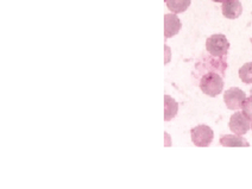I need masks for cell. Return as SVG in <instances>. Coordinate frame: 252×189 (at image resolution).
<instances>
[{
    "label": "cell",
    "mask_w": 252,
    "mask_h": 189,
    "mask_svg": "<svg viewBox=\"0 0 252 189\" xmlns=\"http://www.w3.org/2000/svg\"><path fill=\"white\" fill-rule=\"evenodd\" d=\"M206 49L212 56L225 57L230 49V43L225 35H213L208 37L206 41Z\"/></svg>",
    "instance_id": "obj_2"
},
{
    "label": "cell",
    "mask_w": 252,
    "mask_h": 189,
    "mask_svg": "<svg viewBox=\"0 0 252 189\" xmlns=\"http://www.w3.org/2000/svg\"><path fill=\"white\" fill-rule=\"evenodd\" d=\"M167 6L173 13H182L190 6L191 0H165Z\"/></svg>",
    "instance_id": "obj_10"
},
{
    "label": "cell",
    "mask_w": 252,
    "mask_h": 189,
    "mask_svg": "<svg viewBox=\"0 0 252 189\" xmlns=\"http://www.w3.org/2000/svg\"><path fill=\"white\" fill-rule=\"evenodd\" d=\"M181 30V22L176 13H169L164 16V36L165 38L177 35Z\"/></svg>",
    "instance_id": "obj_6"
},
{
    "label": "cell",
    "mask_w": 252,
    "mask_h": 189,
    "mask_svg": "<svg viewBox=\"0 0 252 189\" xmlns=\"http://www.w3.org/2000/svg\"><path fill=\"white\" fill-rule=\"evenodd\" d=\"M250 122L251 120L244 113L236 112L231 116L228 126H230L232 132L238 134V136H243V134L248 133V131L251 128Z\"/></svg>",
    "instance_id": "obj_5"
},
{
    "label": "cell",
    "mask_w": 252,
    "mask_h": 189,
    "mask_svg": "<svg viewBox=\"0 0 252 189\" xmlns=\"http://www.w3.org/2000/svg\"><path fill=\"white\" fill-rule=\"evenodd\" d=\"M164 101V119L169 122V120L175 118L177 111H179V104L169 95H165Z\"/></svg>",
    "instance_id": "obj_9"
},
{
    "label": "cell",
    "mask_w": 252,
    "mask_h": 189,
    "mask_svg": "<svg viewBox=\"0 0 252 189\" xmlns=\"http://www.w3.org/2000/svg\"><path fill=\"white\" fill-rule=\"evenodd\" d=\"M246 99V94L244 91L239 90L238 87H232L227 90L224 94V101L228 110L237 111L243 107Z\"/></svg>",
    "instance_id": "obj_4"
},
{
    "label": "cell",
    "mask_w": 252,
    "mask_h": 189,
    "mask_svg": "<svg viewBox=\"0 0 252 189\" xmlns=\"http://www.w3.org/2000/svg\"><path fill=\"white\" fill-rule=\"evenodd\" d=\"M220 144L224 145V147H250V144L248 143V140L245 138H243L242 136H234V134H225L220 138Z\"/></svg>",
    "instance_id": "obj_8"
},
{
    "label": "cell",
    "mask_w": 252,
    "mask_h": 189,
    "mask_svg": "<svg viewBox=\"0 0 252 189\" xmlns=\"http://www.w3.org/2000/svg\"><path fill=\"white\" fill-rule=\"evenodd\" d=\"M200 90H201L206 95H210L212 98L219 95L224 90V80L219 74L210 71L205 74L200 80Z\"/></svg>",
    "instance_id": "obj_1"
},
{
    "label": "cell",
    "mask_w": 252,
    "mask_h": 189,
    "mask_svg": "<svg viewBox=\"0 0 252 189\" xmlns=\"http://www.w3.org/2000/svg\"><path fill=\"white\" fill-rule=\"evenodd\" d=\"M191 140L196 147L206 148L213 142L214 132L207 125H197L190 130Z\"/></svg>",
    "instance_id": "obj_3"
},
{
    "label": "cell",
    "mask_w": 252,
    "mask_h": 189,
    "mask_svg": "<svg viewBox=\"0 0 252 189\" xmlns=\"http://www.w3.org/2000/svg\"><path fill=\"white\" fill-rule=\"evenodd\" d=\"M212 1H214V2H224L225 0H212Z\"/></svg>",
    "instance_id": "obj_13"
},
{
    "label": "cell",
    "mask_w": 252,
    "mask_h": 189,
    "mask_svg": "<svg viewBox=\"0 0 252 189\" xmlns=\"http://www.w3.org/2000/svg\"><path fill=\"white\" fill-rule=\"evenodd\" d=\"M242 108H243V113H244L245 116L252 122V96H249L248 99H245Z\"/></svg>",
    "instance_id": "obj_12"
},
{
    "label": "cell",
    "mask_w": 252,
    "mask_h": 189,
    "mask_svg": "<svg viewBox=\"0 0 252 189\" xmlns=\"http://www.w3.org/2000/svg\"><path fill=\"white\" fill-rule=\"evenodd\" d=\"M239 77L246 85L252 84V62H248L239 69Z\"/></svg>",
    "instance_id": "obj_11"
},
{
    "label": "cell",
    "mask_w": 252,
    "mask_h": 189,
    "mask_svg": "<svg viewBox=\"0 0 252 189\" xmlns=\"http://www.w3.org/2000/svg\"><path fill=\"white\" fill-rule=\"evenodd\" d=\"M251 128H252V124H251Z\"/></svg>",
    "instance_id": "obj_14"
},
{
    "label": "cell",
    "mask_w": 252,
    "mask_h": 189,
    "mask_svg": "<svg viewBox=\"0 0 252 189\" xmlns=\"http://www.w3.org/2000/svg\"><path fill=\"white\" fill-rule=\"evenodd\" d=\"M251 43H252V38H251Z\"/></svg>",
    "instance_id": "obj_15"
},
{
    "label": "cell",
    "mask_w": 252,
    "mask_h": 189,
    "mask_svg": "<svg viewBox=\"0 0 252 189\" xmlns=\"http://www.w3.org/2000/svg\"><path fill=\"white\" fill-rule=\"evenodd\" d=\"M222 14L228 19H237L243 12L242 2L239 0H225L222 2Z\"/></svg>",
    "instance_id": "obj_7"
}]
</instances>
